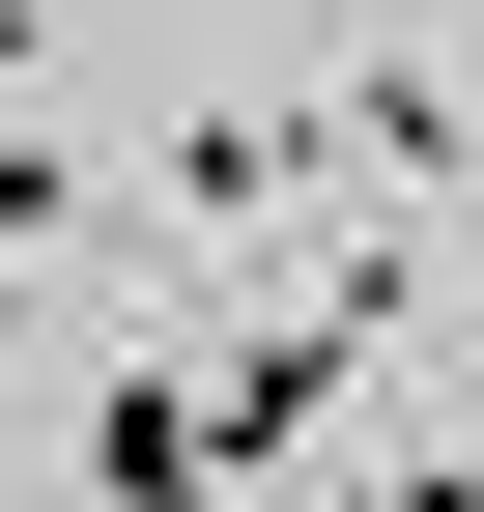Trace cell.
Wrapping results in <instances>:
<instances>
[{
    "instance_id": "cell-5",
    "label": "cell",
    "mask_w": 484,
    "mask_h": 512,
    "mask_svg": "<svg viewBox=\"0 0 484 512\" xmlns=\"http://www.w3.org/2000/svg\"><path fill=\"white\" fill-rule=\"evenodd\" d=\"M29 57H57V29H29V0H0V86H29Z\"/></svg>"
},
{
    "instance_id": "cell-2",
    "label": "cell",
    "mask_w": 484,
    "mask_h": 512,
    "mask_svg": "<svg viewBox=\"0 0 484 512\" xmlns=\"http://www.w3.org/2000/svg\"><path fill=\"white\" fill-rule=\"evenodd\" d=\"M86 512H228V456H200V370H114V399H86Z\"/></svg>"
},
{
    "instance_id": "cell-1",
    "label": "cell",
    "mask_w": 484,
    "mask_h": 512,
    "mask_svg": "<svg viewBox=\"0 0 484 512\" xmlns=\"http://www.w3.org/2000/svg\"><path fill=\"white\" fill-rule=\"evenodd\" d=\"M285 143H314V171H371V200H428V171H456V57H342Z\"/></svg>"
},
{
    "instance_id": "cell-3",
    "label": "cell",
    "mask_w": 484,
    "mask_h": 512,
    "mask_svg": "<svg viewBox=\"0 0 484 512\" xmlns=\"http://www.w3.org/2000/svg\"><path fill=\"white\" fill-rule=\"evenodd\" d=\"M285 171H314L285 114H171V143H143V228H228V200H285Z\"/></svg>"
},
{
    "instance_id": "cell-4",
    "label": "cell",
    "mask_w": 484,
    "mask_h": 512,
    "mask_svg": "<svg viewBox=\"0 0 484 512\" xmlns=\"http://www.w3.org/2000/svg\"><path fill=\"white\" fill-rule=\"evenodd\" d=\"M57 228H86V171H57V143H29V114H0V285H29V256H57Z\"/></svg>"
}]
</instances>
